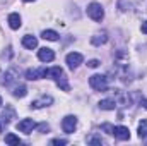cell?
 <instances>
[{
	"mask_svg": "<svg viewBox=\"0 0 147 146\" xmlns=\"http://www.w3.org/2000/svg\"><path fill=\"white\" fill-rule=\"evenodd\" d=\"M89 84L94 91H106L108 89V77L101 74H94L89 77Z\"/></svg>",
	"mask_w": 147,
	"mask_h": 146,
	"instance_id": "1",
	"label": "cell"
},
{
	"mask_svg": "<svg viewBox=\"0 0 147 146\" xmlns=\"http://www.w3.org/2000/svg\"><path fill=\"white\" fill-rule=\"evenodd\" d=\"M87 16H89L92 21H101V19L105 17V10H103L101 3H96V2H92V3L87 7Z\"/></svg>",
	"mask_w": 147,
	"mask_h": 146,
	"instance_id": "2",
	"label": "cell"
},
{
	"mask_svg": "<svg viewBox=\"0 0 147 146\" xmlns=\"http://www.w3.org/2000/svg\"><path fill=\"white\" fill-rule=\"evenodd\" d=\"M12 119H16V110L12 108V107H5L3 113L0 115V132H3V129L9 126V122Z\"/></svg>",
	"mask_w": 147,
	"mask_h": 146,
	"instance_id": "3",
	"label": "cell"
},
{
	"mask_svg": "<svg viewBox=\"0 0 147 146\" xmlns=\"http://www.w3.org/2000/svg\"><path fill=\"white\" fill-rule=\"evenodd\" d=\"M75 127H77V117L67 115V117L62 120V129H63L67 134H72L74 131H75Z\"/></svg>",
	"mask_w": 147,
	"mask_h": 146,
	"instance_id": "4",
	"label": "cell"
},
{
	"mask_svg": "<svg viewBox=\"0 0 147 146\" xmlns=\"http://www.w3.org/2000/svg\"><path fill=\"white\" fill-rule=\"evenodd\" d=\"M34 127H36V122H34L33 119H22V120L17 124V129H19L21 132H24V134H31Z\"/></svg>",
	"mask_w": 147,
	"mask_h": 146,
	"instance_id": "5",
	"label": "cell"
},
{
	"mask_svg": "<svg viewBox=\"0 0 147 146\" xmlns=\"http://www.w3.org/2000/svg\"><path fill=\"white\" fill-rule=\"evenodd\" d=\"M48 76V69H28L26 71V77L29 79V81H36V79H43V77H46Z\"/></svg>",
	"mask_w": 147,
	"mask_h": 146,
	"instance_id": "6",
	"label": "cell"
},
{
	"mask_svg": "<svg viewBox=\"0 0 147 146\" xmlns=\"http://www.w3.org/2000/svg\"><path fill=\"white\" fill-rule=\"evenodd\" d=\"M82 60H84V57L80 53H77V52H72V53L67 55V64H69L70 69H77L82 64Z\"/></svg>",
	"mask_w": 147,
	"mask_h": 146,
	"instance_id": "7",
	"label": "cell"
},
{
	"mask_svg": "<svg viewBox=\"0 0 147 146\" xmlns=\"http://www.w3.org/2000/svg\"><path fill=\"white\" fill-rule=\"evenodd\" d=\"M51 103H53V98H51L50 95H43L41 98L31 102V107H33V108H43V107H48V105H51Z\"/></svg>",
	"mask_w": 147,
	"mask_h": 146,
	"instance_id": "8",
	"label": "cell"
},
{
	"mask_svg": "<svg viewBox=\"0 0 147 146\" xmlns=\"http://www.w3.org/2000/svg\"><path fill=\"white\" fill-rule=\"evenodd\" d=\"M113 136H115L116 139H120V141H127V139H130V131H128V127H125V126H118V127H115Z\"/></svg>",
	"mask_w": 147,
	"mask_h": 146,
	"instance_id": "9",
	"label": "cell"
},
{
	"mask_svg": "<svg viewBox=\"0 0 147 146\" xmlns=\"http://www.w3.org/2000/svg\"><path fill=\"white\" fill-rule=\"evenodd\" d=\"M38 59H39L41 62H51V60L55 59V53H53L51 48H39V52H38Z\"/></svg>",
	"mask_w": 147,
	"mask_h": 146,
	"instance_id": "10",
	"label": "cell"
},
{
	"mask_svg": "<svg viewBox=\"0 0 147 146\" xmlns=\"http://www.w3.org/2000/svg\"><path fill=\"white\" fill-rule=\"evenodd\" d=\"M91 41H92V45H96V46H99V45H105V43L108 41V33H106V31L96 33L94 36L91 38Z\"/></svg>",
	"mask_w": 147,
	"mask_h": 146,
	"instance_id": "11",
	"label": "cell"
},
{
	"mask_svg": "<svg viewBox=\"0 0 147 146\" xmlns=\"http://www.w3.org/2000/svg\"><path fill=\"white\" fill-rule=\"evenodd\" d=\"M22 45H24V48L33 50V48H36L38 46V40L34 36H31V35H26V36L22 38Z\"/></svg>",
	"mask_w": 147,
	"mask_h": 146,
	"instance_id": "12",
	"label": "cell"
},
{
	"mask_svg": "<svg viewBox=\"0 0 147 146\" xmlns=\"http://www.w3.org/2000/svg\"><path fill=\"white\" fill-rule=\"evenodd\" d=\"M9 26H10L12 29H19V28H21V16H19L17 12H12V14L9 16Z\"/></svg>",
	"mask_w": 147,
	"mask_h": 146,
	"instance_id": "13",
	"label": "cell"
},
{
	"mask_svg": "<svg viewBox=\"0 0 147 146\" xmlns=\"http://www.w3.org/2000/svg\"><path fill=\"white\" fill-rule=\"evenodd\" d=\"M12 95H14L16 98H24V96L28 95V88H26L24 84H19V86H16V88H14Z\"/></svg>",
	"mask_w": 147,
	"mask_h": 146,
	"instance_id": "14",
	"label": "cell"
},
{
	"mask_svg": "<svg viewBox=\"0 0 147 146\" xmlns=\"http://www.w3.org/2000/svg\"><path fill=\"white\" fill-rule=\"evenodd\" d=\"M116 107L118 105H116L115 100H101L99 102V108H103V110H115Z\"/></svg>",
	"mask_w": 147,
	"mask_h": 146,
	"instance_id": "15",
	"label": "cell"
},
{
	"mask_svg": "<svg viewBox=\"0 0 147 146\" xmlns=\"http://www.w3.org/2000/svg\"><path fill=\"white\" fill-rule=\"evenodd\" d=\"M41 36L45 38V40H48V41H57V40H58V33L53 31V29H45V31L41 33Z\"/></svg>",
	"mask_w": 147,
	"mask_h": 146,
	"instance_id": "16",
	"label": "cell"
},
{
	"mask_svg": "<svg viewBox=\"0 0 147 146\" xmlns=\"http://www.w3.org/2000/svg\"><path fill=\"white\" fill-rule=\"evenodd\" d=\"M62 74H63V69H62V67H58V65H57V67L48 69V77H51V79H55V81H57Z\"/></svg>",
	"mask_w": 147,
	"mask_h": 146,
	"instance_id": "17",
	"label": "cell"
},
{
	"mask_svg": "<svg viewBox=\"0 0 147 146\" xmlns=\"http://www.w3.org/2000/svg\"><path fill=\"white\" fill-rule=\"evenodd\" d=\"M57 84L63 89V91H69L70 89V86H69V83H67V77H65V74H62L58 79H57Z\"/></svg>",
	"mask_w": 147,
	"mask_h": 146,
	"instance_id": "18",
	"label": "cell"
},
{
	"mask_svg": "<svg viewBox=\"0 0 147 146\" xmlns=\"http://www.w3.org/2000/svg\"><path fill=\"white\" fill-rule=\"evenodd\" d=\"M139 138L140 139H146L147 138V120H142L139 124Z\"/></svg>",
	"mask_w": 147,
	"mask_h": 146,
	"instance_id": "19",
	"label": "cell"
},
{
	"mask_svg": "<svg viewBox=\"0 0 147 146\" xmlns=\"http://www.w3.org/2000/svg\"><path fill=\"white\" fill-rule=\"evenodd\" d=\"M5 143H7V145H21V139H19L16 134H12V132H10V134H7V136H5Z\"/></svg>",
	"mask_w": 147,
	"mask_h": 146,
	"instance_id": "20",
	"label": "cell"
},
{
	"mask_svg": "<svg viewBox=\"0 0 147 146\" xmlns=\"http://www.w3.org/2000/svg\"><path fill=\"white\" fill-rule=\"evenodd\" d=\"M87 143L89 145H105V141L101 138H98V136H89L87 138Z\"/></svg>",
	"mask_w": 147,
	"mask_h": 146,
	"instance_id": "21",
	"label": "cell"
},
{
	"mask_svg": "<svg viewBox=\"0 0 147 146\" xmlns=\"http://www.w3.org/2000/svg\"><path fill=\"white\" fill-rule=\"evenodd\" d=\"M101 129H103L106 134H111V136H113V132H115V126H111V124H108V122H106V124H103V126H101Z\"/></svg>",
	"mask_w": 147,
	"mask_h": 146,
	"instance_id": "22",
	"label": "cell"
},
{
	"mask_svg": "<svg viewBox=\"0 0 147 146\" xmlns=\"http://www.w3.org/2000/svg\"><path fill=\"white\" fill-rule=\"evenodd\" d=\"M87 65L94 69V67H98V65H99V60H96V59H92V60H89V62H87Z\"/></svg>",
	"mask_w": 147,
	"mask_h": 146,
	"instance_id": "23",
	"label": "cell"
},
{
	"mask_svg": "<svg viewBox=\"0 0 147 146\" xmlns=\"http://www.w3.org/2000/svg\"><path fill=\"white\" fill-rule=\"evenodd\" d=\"M67 143H69L67 139H53L51 141V145H67Z\"/></svg>",
	"mask_w": 147,
	"mask_h": 146,
	"instance_id": "24",
	"label": "cell"
},
{
	"mask_svg": "<svg viewBox=\"0 0 147 146\" xmlns=\"http://www.w3.org/2000/svg\"><path fill=\"white\" fill-rule=\"evenodd\" d=\"M39 131H48V124H39Z\"/></svg>",
	"mask_w": 147,
	"mask_h": 146,
	"instance_id": "25",
	"label": "cell"
},
{
	"mask_svg": "<svg viewBox=\"0 0 147 146\" xmlns=\"http://www.w3.org/2000/svg\"><path fill=\"white\" fill-rule=\"evenodd\" d=\"M142 33H146L147 35V21L146 23H142Z\"/></svg>",
	"mask_w": 147,
	"mask_h": 146,
	"instance_id": "26",
	"label": "cell"
},
{
	"mask_svg": "<svg viewBox=\"0 0 147 146\" xmlns=\"http://www.w3.org/2000/svg\"><path fill=\"white\" fill-rule=\"evenodd\" d=\"M140 103L144 105V108H147V98H142V100H140Z\"/></svg>",
	"mask_w": 147,
	"mask_h": 146,
	"instance_id": "27",
	"label": "cell"
},
{
	"mask_svg": "<svg viewBox=\"0 0 147 146\" xmlns=\"http://www.w3.org/2000/svg\"><path fill=\"white\" fill-rule=\"evenodd\" d=\"M24 2H33V0H24Z\"/></svg>",
	"mask_w": 147,
	"mask_h": 146,
	"instance_id": "28",
	"label": "cell"
},
{
	"mask_svg": "<svg viewBox=\"0 0 147 146\" xmlns=\"http://www.w3.org/2000/svg\"><path fill=\"white\" fill-rule=\"evenodd\" d=\"M0 105H2V98H0Z\"/></svg>",
	"mask_w": 147,
	"mask_h": 146,
	"instance_id": "29",
	"label": "cell"
}]
</instances>
